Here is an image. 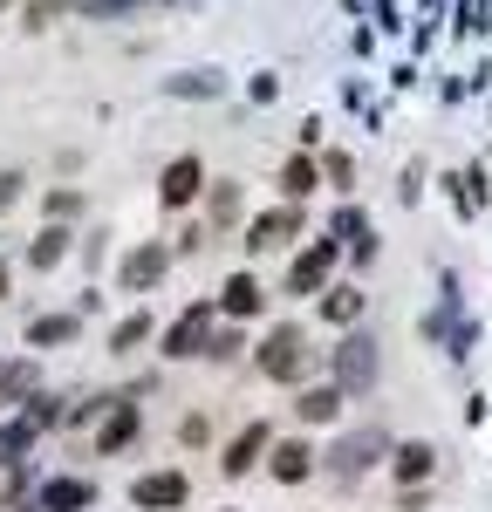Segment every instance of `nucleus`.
I'll return each instance as SVG.
<instances>
[{
	"instance_id": "obj_1",
	"label": "nucleus",
	"mask_w": 492,
	"mask_h": 512,
	"mask_svg": "<svg viewBox=\"0 0 492 512\" xmlns=\"http://www.w3.org/2000/svg\"><path fill=\"white\" fill-rule=\"evenodd\" d=\"M253 362H260V376H267V383H308L315 349H308V335H301L294 321H281V328H267V342L253 349Z\"/></svg>"
},
{
	"instance_id": "obj_2",
	"label": "nucleus",
	"mask_w": 492,
	"mask_h": 512,
	"mask_svg": "<svg viewBox=\"0 0 492 512\" xmlns=\"http://www.w3.org/2000/svg\"><path fill=\"white\" fill-rule=\"evenodd\" d=\"M376 369H383V355H376V335H363V328H349L335 342V355H328V383L342 396H363L376 383Z\"/></svg>"
},
{
	"instance_id": "obj_3",
	"label": "nucleus",
	"mask_w": 492,
	"mask_h": 512,
	"mask_svg": "<svg viewBox=\"0 0 492 512\" xmlns=\"http://www.w3.org/2000/svg\"><path fill=\"white\" fill-rule=\"evenodd\" d=\"M376 458H390V431H349V437H342V444L322 458V465H328V478H335V485H356V478H363Z\"/></svg>"
},
{
	"instance_id": "obj_4",
	"label": "nucleus",
	"mask_w": 492,
	"mask_h": 512,
	"mask_svg": "<svg viewBox=\"0 0 492 512\" xmlns=\"http://www.w3.org/2000/svg\"><path fill=\"white\" fill-rule=\"evenodd\" d=\"M212 321H219V301H192L185 315L164 328V355H171V362H192V355H205V342H212Z\"/></svg>"
},
{
	"instance_id": "obj_5",
	"label": "nucleus",
	"mask_w": 492,
	"mask_h": 512,
	"mask_svg": "<svg viewBox=\"0 0 492 512\" xmlns=\"http://www.w3.org/2000/svg\"><path fill=\"white\" fill-rule=\"evenodd\" d=\"M164 274H171V246H158V239L130 246V253H123V267H117L123 294H151V287H158Z\"/></svg>"
},
{
	"instance_id": "obj_6",
	"label": "nucleus",
	"mask_w": 492,
	"mask_h": 512,
	"mask_svg": "<svg viewBox=\"0 0 492 512\" xmlns=\"http://www.w3.org/2000/svg\"><path fill=\"white\" fill-rule=\"evenodd\" d=\"M335 260H342L335 239H315L308 253H294V267H287V294H322L328 274H335Z\"/></svg>"
},
{
	"instance_id": "obj_7",
	"label": "nucleus",
	"mask_w": 492,
	"mask_h": 512,
	"mask_svg": "<svg viewBox=\"0 0 492 512\" xmlns=\"http://www.w3.org/2000/svg\"><path fill=\"white\" fill-rule=\"evenodd\" d=\"M199 192H205V164L192 158V151L164 164V178H158V205H164V212H185V205H192Z\"/></svg>"
},
{
	"instance_id": "obj_8",
	"label": "nucleus",
	"mask_w": 492,
	"mask_h": 512,
	"mask_svg": "<svg viewBox=\"0 0 492 512\" xmlns=\"http://www.w3.org/2000/svg\"><path fill=\"white\" fill-rule=\"evenodd\" d=\"M130 499L144 512H178L185 499H192V478L185 472H144L137 485H130Z\"/></svg>"
},
{
	"instance_id": "obj_9",
	"label": "nucleus",
	"mask_w": 492,
	"mask_h": 512,
	"mask_svg": "<svg viewBox=\"0 0 492 512\" xmlns=\"http://www.w3.org/2000/svg\"><path fill=\"white\" fill-rule=\"evenodd\" d=\"M328 239L356 260V267H369L376 260V233H369V219H363V205H342L335 219H328Z\"/></svg>"
},
{
	"instance_id": "obj_10",
	"label": "nucleus",
	"mask_w": 492,
	"mask_h": 512,
	"mask_svg": "<svg viewBox=\"0 0 492 512\" xmlns=\"http://www.w3.org/2000/svg\"><path fill=\"white\" fill-rule=\"evenodd\" d=\"M301 233V205H274V212H260L253 226H246V253H274V246H287V239Z\"/></svg>"
},
{
	"instance_id": "obj_11",
	"label": "nucleus",
	"mask_w": 492,
	"mask_h": 512,
	"mask_svg": "<svg viewBox=\"0 0 492 512\" xmlns=\"http://www.w3.org/2000/svg\"><path fill=\"white\" fill-rule=\"evenodd\" d=\"M137 431H144V410H137V403H123V396H110L103 431H96V458H117V451H123Z\"/></svg>"
},
{
	"instance_id": "obj_12",
	"label": "nucleus",
	"mask_w": 492,
	"mask_h": 512,
	"mask_svg": "<svg viewBox=\"0 0 492 512\" xmlns=\"http://www.w3.org/2000/svg\"><path fill=\"white\" fill-rule=\"evenodd\" d=\"M267 451H274V424H246V431L233 437V444H226L219 472H226V478H246L253 465H260V458H267Z\"/></svg>"
},
{
	"instance_id": "obj_13",
	"label": "nucleus",
	"mask_w": 492,
	"mask_h": 512,
	"mask_svg": "<svg viewBox=\"0 0 492 512\" xmlns=\"http://www.w3.org/2000/svg\"><path fill=\"white\" fill-rule=\"evenodd\" d=\"M315 465H322V458H315V444H308V437H281V444L267 451V472L281 478V485H301V478H315Z\"/></svg>"
},
{
	"instance_id": "obj_14",
	"label": "nucleus",
	"mask_w": 492,
	"mask_h": 512,
	"mask_svg": "<svg viewBox=\"0 0 492 512\" xmlns=\"http://www.w3.org/2000/svg\"><path fill=\"white\" fill-rule=\"evenodd\" d=\"M431 472H438V451H431L424 437H404V444H390V478H397V485H424Z\"/></svg>"
},
{
	"instance_id": "obj_15",
	"label": "nucleus",
	"mask_w": 492,
	"mask_h": 512,
	"mask_svg": "<svg viewBox=\"0 0 492 512\" xmlns=\"http://www.w3.org/2000/svg\"><path fill=\"white\" fill-rule=\"evenodd\" d=\"M260 308H267V287H260L253 274H233L226 287H219V315H233V321H253Z\"/></svg>"
},
{
	"instance_id": "obj_16",
	"label": "nucleus",
	"mask_w": 492,
	"mask_h": 512,
	"mask_svg": "<svg viewBox=\"0 0 492 512\" xmlns=\"http://www.w3.org/2000/svg\"><path fill=\"white\" fill-rule=\"evenodd\" d=\"M35 506L41 512H82V506H96V485L89 478H48L35 492Z\"/></svg>"
},
{
	"instance_id": "obj_17",
	"label": "nucleus",
	"mask_w": 492,
	"mask_h": 512,
	"mask_svg": "<svg viewBox=\"0 0 492 512\" xmlns=\"http://www.w3.org/2000/svg\"><path fill=\"white\" fill-rule=\"evenodd\" d=\"M322 321L328 328H356L363 321V287H349V280L322 287Z\"/></svg>"
},
{
	"instance_id": "obj_18",
	"label": "nucleus",
	"mask_w": 492,
	"mask_h": 512,
	"mask_svg": "<svg viewBox=\"0 0 492 512\" xmlns=\"http://www.w3.org/2000/svg\"><path fill=\"white\" fill-rule=\"evenodd\" d=\"M294 417H301V424H335V417H342V390H335V383H308V390L294 396Z\"/></svg>"
},
{
	"instance_id": "obj_19",
	"label": "nucleus",
	"mask_w": 492,
	"mask_h": 512,
	"mask_svg": "<svg viewBox=\"0 0 492 512\" xmlns=\"http://www.w3.org/2000/svg\"><path fill=\"white\" fill-rule=\"evenodd\" d=\"M315 185H322V164L308 158V151H294V158L281 164V198H287V205H301Z\"/></svg>"
},
{
	"instance_id": "obj_20",
	"label": "nucleus",
	"mask_w": 492,
	"mask_h": 512,
	"mask_svg": "<svg viewBox=\"0 0 492 512\" xmlns=\"http://www.w3.org/2000/svg\"><path fill=\"white\" fill-rule=\"evenodd\" d=\"M62 253H69V226H41V233L28 239V267H35V274L62 267Z\"/></svg>"
},
{
	"instance_id": "obj_21",
	"label": "nucleus",
	"mask_w": 492,
	"mask_h": 512,
	"mask_svg": "<svg viewBox=\"0 0 492 512\" xmlns=\"http://www.w3.org/2000/svg\"><path fill=\"white\" fill-rule=\"evenodd\" d=\"M35 390H41L35 362H0V403H28Z\"/></svg>"
},
{
	"instance_id": "obj_22",
	"label": "nucleus",
	"mask_w": 492,
	"mask_h": 512,
	"mask_svg": "<svg viewBox=\"0 0 492 512\" xmlns=\"http://www.w3.org/2000/svg\"><path fill=\"white\" fill-rule=\"evenodd\" d=\"M76 328H82V315H35L28 321V342L35 349H55V342H76Z\"/></svg>"
},
{
	"instance_id": "obj_23",
	"label": "nucleus",
	"mask_w": 492,
	"mask_h": 512,
	"mask_svg": "<svg viewBox=\"0 0 492 512\" xmlns=\"http://www.w3.org/2000/svg\"><path fill=\"white\" fill-rule=\"evenodd\" d=\"M451 185H458V212H465V219H472V212H486V171H479V164H472V171H458Z\"/></svg>"
},
{
	"instance_id": "obj_24",
	"label": "nucleus",
	"mask_w": 492,
	"mask_h": 512,
	"mask_svg": "<svg viewBox=\"0 0 492 512\" xmlns=\"http://www.w3.org/2000/svg\"><path fill=\"white\" fill-rule=\"evenodd\" d=\"M164 89H171V96H219L226 76H219V69H192V76H171Z\"/></svg>"
},
{
	"instance_id": "obj_25",
	"label": "nucleus",
	"mask_w": 492,
	"mask_h": 512,
	"mask_svg": "<svg viewBox=\"0 0 492 512\" xmlns=\"http://www.w3.org/2000/svg\"><path fill=\"white\" fill-rule=\"evenodd\" d=\"M21 451H35V424H28V417H14V424H0V465H14Z\"/></svg>"
},
{
	"instance_id": "obj_26",
	"label": "nucleus",
	"mask_w": 492,
	"mask_h": 512,
	"mask_svg": "<svg viewBox=\"0 0 492 512\" xmlns=\"http://www.w3.org/2000/svg\"><path fill=\"white\" fill-rule=\"evenodd\" d=\"M144 342H151V315H130V321H117V328H110V349H117V355L144 349Z\"/></svg>"
},
{
	"instance_id": "obj_27",
	"label": "nucleus",
	"mask_w": 492,
	"mask_h": 512,
	"mask_svg": "<svg viewBox=\"0 0 492 512\" xmlns=\"http://www.w3.org/2000/svg\"><path fill=\"white\" fill-rule=\"evenodd\" d=\"M205 219H212V226H233V219H240V185H233V178H226V185H212Z\"/></svg>"
},
{
	"instance_id": "obj_28",
	"label": "nucleus",
	"mask_w": 492,
	"mask_h": 512,
	"mask_svg": "<svg viewBox=\"0 0 492 512\" xmlns=\"http://www.w3.org/2000/svg\"><path fill=\"white\" fill-rule=\"evenodd\" d=\"M21 417H28V424H35V431H55V424H62V417H69V410H62V403H55V396H28V403H21Z\"/></svg>"
},
{
	"instance_id": "obj_29",
	"label": "nucleus",
	"mask_w": 492,
	"mask_h": 512,
	"mask_svg": "<svg viewBox=\"0 0 492 512\" xmlns=\"http://www.w3.org/2000/svg\"><path fill=\"white\" fill-rule=\"evenodd\" d=\"M322 178L335 185V192H349V185H356V158H349V151H328V158H322Z\"/></svg>"
},
{
	"instance_id": "obj_30",
	"label": "nucleus",
	"mask_w": 492,
	"mask_h": 512,
	"mask_svg": "<svg viewBox=\"0 0 492 512\" xmlns=\"http://www.w3.org/2000/svg\"><path fill=\"white\" fill-rule=\"evenodd\" d=\"M240 349H246V342H240V328H212V342H205V355H212V362H233Z\"/></svg>"
},
{
	"instance_id": "obj_31",
	"label": "nucleus",
	"mask_w": 492,
	"mask_h": 512,
	"mask_svg": "<svg viewBox=\"0 0 492 512\" xmlns=\"http://www.w3.org/2000/svg\"><path fill=\"white\" fill-rule=\"evenodd\" d=\"M82 212V192H48V219L62 226V219H76Z\"/></svg>"
},
{
	"instance_id": "obj_32",
	"label": "nucleus",
	"mask_w": 492,
	"mask_h": 512,
	"mask_svg": "<svg viewBox=\"0 0 492 512\" xmlns=\"http://www.w3.org/2000/svg\"><path fill=\"white\" fill-rule=\"evenodd\" d=\"M130 7H144V0H89V21H110V14H130Z\"/></svg>"
},
{
	"instance_id": "obj_33",
	"label": "nucleus",
	"mask_w": 492,
	"mask_h": 512,
	"mask_svg": "<svg viewBox=\"0 0 492 512\" xmlns=\"http://www.w3.org/2000/svg\"><path fill=\"white\" fill-rule=\"evenodd\" d=\"M62 14V0H28V28H48Z\"/></svg>"
},
{
	"instance_id": "obj_34",
	"label": "nucleus",
	"mask_w": 492,
	"mask_h": 512,
	"mask_svg": "<svg viewBox=\"0 0 492 512\" xmlns=\"http://www.w3.org/2000/svg\"><path fill=\"white\" fill-rule=\"evenodd\" d=\"M178 437H185V444H205V437H212V424H205L199 410H192V417H185V424H178Z\"/></svg>"
},
{
	"instance_id": "obj_35",
	"label": "nucleus",
	"mask_w": 492,
	"mask_h": 512,
	"mask_svg": "<svg viewBox=\"0 0 492 512\" xmlns=\"http://www.w3.org/2000/svg\"><path fill=\"white\" fill-rule=\"evenodd\" d=\"M246 96H253V103H274V96H281V82H274V76H253V82H246Z\"/></svg>"
},
{
	"instance_id": "obj_36",
	"label": "nucleus",
	"mask_w": 492,
	"mask_h": 512,
	"mask_svg": "<svg viewBox=\"0 0 492 512\" xmlns=\"http://www.w3.org/2000/svg\"><path fill=\"white\" fill-rule=\"evenodd\" d=\"M21 185H28V178H21V171H0V212H7V205H14V198H21Z\"/></svg>"
},
{
	"instance_id": "obj_37",
	"label": "nucleus",
	"mask_w": 492,
	"mask_h": 512,
	"mask_svg": "<svg viewBox=\"0 0 492 512\" xmlns=\"http://www.w3.org/2000/svg\"><path fill=\"white\" fill-rule=\"evenodd\" d=\"M0 301H7V267H0Z\"/></svg>"
},
{
	"instance_id": "obj_38",
	"label": "nucleus",
	"mask_w": 492,
	"mask_h": 512,
	"mask_svg": "<svg viewBox=\"0 0 492 512\" xmlns=\"http://www.w3.org/2000/svg\"><path fill=\"white\" fill-rule=\"evenodd\" d=\"M28 512H41V506H28Z\"/></svg>"
},
{
	"instance_id": "obj_39",
	"label": "nucleus",
	"mask_w": 492,
	"mask_h": 512,
	"mask_svg": "<svg viewBox=\"0 0 492 512\" xmlns=\"http://www.w3.org/2000/svg\"><path fill=\"white\" fill-rule=\"evenodd\" d=\"M0 7H7V0H0Z\"/></svg>"
},
{
	"instance_id": "obj_40",
	"label": "nucleus",
	"mask_w": 492,
	"mask_h": 512,
	"mask_svg": "<svg viewBox=\"0 0 492 512\" xmlns=\"http://www.w3.org/2000/svg\"><path fill=\"white\" fill-rule=\"evenodd\" d=\"M226 512H233V506H226Z\"/></svg>"
}]
</instances>
